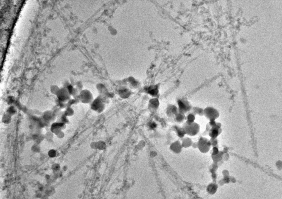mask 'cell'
I'll return each instance as SVG.
<instances>
[{"label":"cell","mask_w":282,"mask_h":199,"mask_svg":"<svg viewBox=\"0 0 282 199\" xmlns=\"http://www.w3.org/2000/svg\"><path fill=\"white\" fill-rule=\"evenodd\" d=\"M178 113L185 114L192 110V106L190 102L185 98L179 99L177 100Z\"/></svg>","instance_id":"1"},{"label":"cell","mask_w":282,"mask_h":199,"mask_svg":"<svg viewBox=\"0 0 282 199\" xmlns=\"http://www.w3.org/2000/svg\"><path fill=\"white\" fill-rule=\"evenodd\" d=\"M78 98L80 101L86 104L91 103L93 99L90 93L86 90L81 91L79 95Z\"/></svg>","instance_id":"6"},{"label":"cell","mask_w":282,"mask_h":199,"mask_svg":"<svg viewBox=\"0 0 282 199\" xmlns=\"http://www.w3.org/2000/svg\"><path fill=\"white\" fill-rule=\"evenodd\" d=\"M12 116L6 113L4 114L2 118V122L4 124H8L10 123L12 121Z\"/></svg>","instance_id":"17"},{"label":"cell","mask_w":282,"mask_h":199,"mask_svg":"<svg viewBox=\"0 0 282 199\" xmlns=\"http://www.w3.org/2000/svg\"><path fill=\"white\" fill-rule=\"evenodd\" d=\"M66 127V124L64 123L60 122L53 123L51 124L50 131L54 134L56 135L60 131H63Z\"/></svg>","instance_id":"7"},{"label":"cell","mask_w":282,"mask_h":199,"mask_svg":"<svg viewBox=\"0 0 282 199\" xmlns=\"http://www.w3.org/2000/svg\"><path fill=\"white\" fill-rule=\"evenodd\" d=\"M195 115L193 113H190L186 116V123L187 124H192L195 122Z\"/></svg>","instance_id":"16"},{"label":"cell","mask_w":282,"mask_h":199,"mask_svg":"<svg viewBox=\"0 0 282 199\" xmlns=\"http://www.w3.org/2000/svg\"><path fill=\"white\" fill-rule=\"evenodd\" d=\"M67 117V116H66L63 114L61 116L60 121L59 122L63 123L66 124L68 122V119Z\"/></svg>","instance_id":"23"},{"label":"cell","mask_w":282,"mask_h":199,"mask_svg":"<svg viewBox=\"0 0 282 199\" xmlns=\"http://www.w3.org/2000/svg\"><path fill=\"white\" fill-rule=\"evenodd\" d=\"M192 146L193 148H197V142H193Z\"/></svg>","instance_id":"26"},{"label":"cell","mask_w":282,"mask_h":199,"mask_svg":"<svg viewBox=\"0 0 282 199\" xmlns=\"http://www.w3.org/2000/svg\"><path fill=\"white\" fill-rule=\"evenodd\" d=\"M183 128L186 131V135L193 137L196 136L200 131V126L197 123L194 122L191 124H183Z\"/></svg>","instance_id":"2"},{"label":"cell","mask_w":282,"mask_h":199,"mask_svg":"<svg viewBox=\"0 0 282 199\" xmlns=\"http://www.w3.org/2000/svg\"><path fill=\"white\" fill-rule=\"evenodd\" d=\"M193 142V140L190 138L186 137L183 138L181 143L183 148H187L192 146Z\"/></svg>","instance_id":"14"},{"label":"cell","mask_w":282,"mask_h":199,"mask_svg":"<svg viewBox=\"0 0 282 199\" xmlns=\"http://www.w3.org/2000/svg\"><path fill=\"white\" fill-rule=\"evenodd\" d=\"M11 116L14 115L17 113V110L14 106H11L8 109L7 113Z\"/></svg>","instance_id":"19"},{"label":"cell","mask_w":282,"mask_h":199,"mask_svg":"<svg viewBox=\"0 0 282 199\" xmlns=\"http://www.w3.org/2000/svg\"><path fill=\"white\" fill-rule=\"evenodd\" d=\"M59 87L56 85H53L51 87V92L55 95H56L59 90Z\"/></svg>","instance_id":"21"},{"label":"cell","mask_w":282,"mask_h":199,"mask_svg":"<svg viewBox=\"0 0 282 199\" xmlns=\"http://www.w3.org/2000/svg\"><path fill=\"white\" fill-rule=\"evenodd\" d=\"M204 115L210 121H215L219 116V113L213 107H208L204 110Z\"/></svg>","instance_id":"4"},{"label":"cell","mask_w":282,"mask_h":199,"mask_svg":"<svg viewBox=\"0 0 282 199\" xmlns=\"http://www.w3.org/2000/svg\"><path fill=\"white\" fill-rule=\"evenodd\" d=\"M55 116L53 111L47 110L44 113L42 118L46 122L50 123L55 119Z\"/></svg>","instance_id":"12"},{"label":"cell","mask_w":282,"mask_h":199,"mask_svg":"<svg viewBox=\"0 0 282 199\" xmlns=\"http://www.w3.org/2000/svg\"><path fill=\"white\" fill-rule=\"evenodd\" d=\"M55 135H56V136L58 138L60 139H63L65 136L64 132H63V131H60V132H58V133H56Z\"/></svg>","instance_id":"24"},{"label":"cell","mask_w":282,"mask_h":199,"mask_svg":"<svg viewBox=\"0 0 282 199\" xmlns=\"http://www.w3.org/2000/svg\"><path fill=\"white\" fill-rule=\"evenodd\" d=\"M193 113L195 115L196 114H198L200 116L204 115V110L198 107H193L192 109Z\"/></svg>","instance_id":"18"},{"label":"cell","mask_w":282,"mask_h":199,"mask_svg":"<svg viewBox=\"0 0 282 199\" xmlns=\"http://www.w3.org/2000/svg\"><path fill=\"white\" fill-rule=\"evenodd\" d=\"M173 130L176 133L177 136L181 139H183L186 135V131L183 127L175 125L173 127Z\"/></svg>","instance_id":"13"},{"label":"cell","mask_w":282,"mask_h":199,"mask_svg":"<svg viewBox=\"0 0 282 199\" xmlns=\"http://www.w3.org/2000/svg\"><path fill=\"white\" fill-rule=\"evenodd\" d=\"M56 95L58 100L60 101L65 103L70 100V93L67 89L65 88H62L59 89Z\"/></svg>","instance_id":"5"},{"label":"cell","mask_w":282,"mask_h":199,"mask_svg":"<svg viewBox=\"0 0 282 199\" xmlns=\"http://www.w3.org/2000/svg\"><path fill=\"white\" fill-rule=\"evenodd\" d=\"M57 150L54 149H51V150H50L48 152V155H49L50 157H56V156L57 155Z\"/></svg>","instance_id":"22"},{"label":"cell","mask_w":282,"mask_h":199,"mask_svg":"<svg viewBox=\"0 0 282 199\" xmlns=\"http://www.w3.org/2000/svg\"><path fill=\"white\" fill-rule=\"evenodd\" d=\"M159 105V101L157 98H153L149 101V107L150 110L152 111H156L158 110Z\"/></svg>","instance_id":"10"},{"label":"cell","mask_w":282,"mask_h":199,"mask_svg":"<svg viewBox=\"0 0 282 199\" xmlns=\"http://www.w3.org/2000/svg\"><path fill=\"white\" fill-rule=\"evenodd\" d=\"M32 149H33L34 151H38L39 149H40V147L37 145H34L32 147Z\"/></svg>","instance_id":"25"},{"label":"cell","mask_w":282,"mask_h":199,"mask_svg":"<svg viewBox=\"0 0 282 199\" xmlns=\"http://www.w3.org/2000/svg\"><path fill=\"white\" fill-rule=\"evenodd\" d=\"M197 143V148L200 152L203 153H208L210 149L211 144L210 140L206 138H200Z\"/></svg>","instance_id":"3"},{"label":"cell","mask_w":282,"mask_h":199,"mask_svg":"<svg viewBox=\"0 0 282 199\" xmlns=\"http://www.w3.org/2000/svg\"><path fill=\"white\" fill-rule=\"evenodd\" d=\"M175 122L178 123H183L185 120H186V116L185 114L178 113L174 117Z\"/></svg>","instance_id":"15"},{"label":"cell","mask_w":282,"mask_h":199,"mask_svg":"<svg viewBox=\"0 0 282 199\" xmlns=\"http://www.w3.org/2000/svg\"><path fill=\"white\" fill-rule=\"evenodd\" d=\"M220 127L219 124L217 123L215 126L212 127V128L209 131V135L211 137V139H216V138L219 135Z\"/></svg>","instance_id":"11"},{"label":"cell","mask_w":282,"mask_h":199,"mask_svg":"<svg viewBox=\"0 0 282 199\" xmlns=\"http://www.w3.org/2000/svg\"><path fill=\"white\" fill-rule=\"evenodd\" d=\"M74 114V110L70 107H68L64 113V114L67 117L71 116Z\"/></svg>","instance_id":"20"},{"label":"cell","mask_w":282,"mask_h":199,"mask_svg":"<svg viewBox=\"0 0 282 199\" xmlns=\"http://www.w3.org/2000/svg\"><path fill=\"white\" fill-rule=\"evenodd\" d=\"M178 113V107L175 105L169 104L167 106L166 110V114L168 117H174Z\"/></svg>","instance_id":"9"},{"label":"cell","mask_w":282,"mask_h":199,"mask_svg":"<svg viewBox=\"0 0 282 199\" xmlns=\"http://www.w3.org/2000/svg\"><path fill=\"white\" fill-rule=\"evenodd\" d=\"M183 148L181 142L178 140L173 142L170 147L171 151L176 154H180L182 151Z\"/></svg>","instance_id":"8"}]
</instances>
